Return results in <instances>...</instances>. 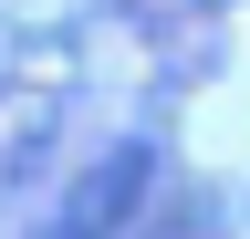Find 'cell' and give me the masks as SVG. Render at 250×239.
Returning <instances> with one entry per match:
<instances>
[{"label": "cell", "mask_w": 250, "mask_h": 239, "mask_svg": "<svg viewBox=\"0 0 250 239\" xmlns=\"http://www.w3.org/2000/svg\"><path fill=\"white\" fill-rule=\"evenodd\" d=\"M146 177H156L146 146H104V156L62 187V229H125V219H136V198H146Z\"/></svg>", "instance_id": "1"}]
</instances>
